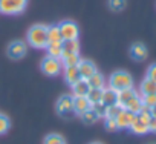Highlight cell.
Instances as JSON below:
<instances>
[{
  "label": "cell",
  "mask_w": 156,
  "mask_h": 144,
  "mask_svg": "<svg viewBox=\"0 0 156 144\" xmlns=\"http://www.w3.org/2000/svg\"><path fill=\"white\" fill-rule=\"evenodd\" d=\"M67 54H80V43H78V40H63L61 57Z\"/></svg>",
  "instance_id": "16"
},
{
  "label": "cell",
  "mask_w": 156,
  "mask_h": 144,
  "mask_svg": "<svg viewBox=\"0 0 156 144\" xmlns=\"http://www.w3.org/2000/svg\"><path fill=\"white\" fill-rule=\"evenodd\" d=\"M147 55H148V51H147V48H145L144 43L136 41V43H133V45L130 46V57H132L133 60L142 61V60L147 58Z\"/></svg>",
  "instance_id": "10"
},
{
  "label": "cell",
  "mask_w": 156,
  "mask_h": 144,
  "mask_svg": "<svg viewBox=\"0 0 156 144\" xmlns=\"http://www.w3.org/2000/svg\"><path fill=\"white\" fill-rule=\"evenodd\" d=\"M43 144H66V141L60 133H49L48 136H44Z\"/></svg>",
  "instance_id": "26"
},
{
  "label": "cell",
  "mask_w": 156,
  "mask_h": 144,
  "mask_svg": "<svg viewBox=\"0 0 156 144\" xmlns=\"http://www.w3.org/2000/svg\"><path fill=\"white\" fill-rule=\"evenodd\" d=\"M116 98H118V91H115L110 86L109 88H103V92H101V103L103 104H106V106L115 104Z\"/></svg>",
  "instance_id": "14"
},
{
  "label": "cell",
  "mask_w": 156,
  "mask_h": 144,
  "mask_svg": "<svg viewBox=\"0 0 156 144\" xmlns=\"http://www.w3.org/2000/svg\"><path fill=\"white\" fill-rule=\"evenodd\" d=\"M78 72H80V77L83 80H87L90 75H94L97 72V66L90 61V60H80V63H78Z\"/></svg>",
  "instance_id": "9"
},
{
  "label": "cell",
  "mask_w": 156,
  "mask_h": 144,
  "mask_svg": "<svg viewBox=\"0 0 156 144\" xmlns=\"http://www.w3.org/2000/svg\"><path fill=\"white\" fill-rule=\"evenodd\" d=\"M9 127H11V120L6 115L0 113V135H5L9 130Z\"/></svg>",
  "instance_id": "29"
},
{
  "label": "cell",
  "mask_w": 156,
  "mask_h": 144,
  "mask_svg": "<svg viewBox=\"0 0 156 144\" xmlns=\"http://www.w3.org/2000/svg\"><path fill=\"white\" fill-rule=\"evenodd\" d=\"M28 43L35 49H44L48 45V26L44 25H34L28 29L26 34Z\"/></svg>",
  "instance_id": "1"
},
{
  "label": "cell",
  "mask_w": 156,
  "mask_h": 144,
  "mask_svg": "<svg viewBox=\"0 0 156 144\" xmlns=\"http://www.w3.org/2000/svg\"><path fill=\"white\" fill-rule=\"evenodd\" d=\"M81 120H83V123L84 124H87V126H90V124H94V123H97L100 118H98V115H97V112L90 107L89 110H86L83 115H81Z\"/></svg>",
  "instance_id": "24"
},
{
  "label": "cell",
  "mask_w": 156,
  "mask_h": 144,
  "mask_svg": "<svg viewBox=\"0 0 156 144\" xmlns=\"http://www.w3.org/2000/svg\"><path fill=\"white\" fill-rule=\"evenodd\" d=\"M150 115H151V117H156V104L150 107Z\"/></svg>",
  "instance_id": "35"
},
{
  "label": "cell",
  "mask_w": 156,
  "mask_h": 144,
  "mask_svg": "<svg viewBox=\"0 0 156 144\" xmlns=\"http://www.w3.org/2000/svg\"><path fill=\"white\" fill-rule=\"evenodd\" d=\"M141 107H142L141 97H139V95H136L135 98H132V100H130V103H129L124 109H127V110H130V112H133V113H138V112L141 110Z\"/></svg>",
  "instance_id": "25"
},
{
  "label": "cell",
  "mask_w": 156,
  "mask_h": 144,
  "mask_svg": "<svg viewBox=\"0 0 156 144\" xmlns=\"http://www.w3.org/2000/svg\"><path fill=\"white\" fill-rule=\"evenodd\" d=\"M136 95H138V92H136L133 88H130V89H124V91H119V92H118L116 103L124 109V107L130 103V100H132V98H135Z\"/></svg>",
  "instance_id": "13"
},
{
  "label": "cell",
  "mask_w": 156,
  "mask_h": 144,
  "mask_svg": "<svg viewBox=\"0 0 156 144\" xmlns=\"http://www.w3.org/2000/svg\"><path fill=\"white\" fill-rule=\"evenodd\" d=\"M116 126L118 129H129L132 126V123L136 120V113L127 110V109H122L118 115H116Z\"/></svg>",
  "instance_id": "8"
},
{
  "label": "cell",
  "mask_w": 156,
  "mask_h": 144,
  "mask_svg": "<svg viewBox=\"0 0 156 144\" xmlns=\"http://www.w3.org/2000/svg\"><path fill=\"white\" fill-rule=\"evenodd\" d=\"M92 106L86 97H73V112L75 115L81 117L86 110H89Z\"/></svg>",
  "instance_id": "11"
},
{
  "label": "cell",
  "mask_w": 156,
  "mask_h": 144,
  "mask_svg": "<svg viewBox=\"0 0 156 144\" xmlns=\"http://www.w3.org/2000/svg\"><path fill=\"white\" fill-rule=\"evenodd\" d=\"M109 86L113 88L118 92L124 91V89H130V88H133V78L126 70H115L113 74L110 75Z\"/></svg>",
  "instance_id": "2"
},
{
  "label": "cell",
  "mask_w": 156,
  "mask_h": 144,
  "mask_svg": "<svg viewBox=\"0 0 156 144\" xmlns=\"http://www.w3.org/2000/svg\"><path fill=\"white\" fill-rule=\"evenodd\" d=\"M26 43L22 41V40H14L8 45L6 48V55L11 58V60H22L25 55H26Z\"/></svg>",
  "instance_id": "7"
},
{
  "label": "cell",
  "mask_w": 156,
  "mask_h": 144,
  "mask_svg": "<svg viewBox=\"0 0 156 144\" xmlns=\"http://www.w3.org/2000/svg\"><path fill=\"white\" fill-rule=\"evenodd\" d=\"M148 132L156 133V117H151L148 121Z\"/></svg>",
  "instance_id": "34"
},
{
  "label": "cell",
  "mask_w": 156,
  "mask_h": 144,
  "mask_svg": "<svg viewBox=\"0 0 156 144\" xmlns=\"http://www.w3.org/2000/svg\"><path fill=\"white\" fill-rule=\"evenodd\" d=\"M101 92H103V89L90 88V91H89V92H87V95H86V98L89 100L90 106H94V104H98V103H101Z\"/></svg>",
  "instance_id": "23"
},
{
  "label": "cell",
  "mask_w": 156,
  "mask_h": 144,
  "mask_svg": "<svg viewBox=\"0 0 156 144\" xmlns=\"http://www.w3.org/2000/svg\"><path fill=\"white\" fill-rule=\"evenodd\" d=\"M141 101H142V104H144V106L151 107V106H154V104H156V94H147V95H142Z\"/></svg>",
  "instance_id": "30"
},
{
  "label": "cell",
  "mask_w": 156,
  "mask_h": 144,
  "mask_svg": "<svg viewBox=\"0 0 156 144\" xmlns=\"http://www.w3.org/2000/svg\"><path fill=\"white\" fill-rule=\"evenodd\" d=\"M55 110L57 113L64 118V120H69L75 115L73 112V97L72 95H61L58 100H57V104H55Z\"/></svg>",
  "instance_id": "3"
},
{
  "label": "cell",
  "mask_w": 156,
  "mask_h": 144,
  "mask_svg": "<svg viewBox=\"0 0 156 144\" xmlns=\"http://www.w3.org/2000/svg\"><path fill=\"white\" fill-rule=\"evenodd\" d=\"M80 72H78V67L76 66H66L64 67V80L66 83H69L70 86L73 83H76L78 80H80Z\"/></svg>",
  "instance_id": "15"
},
{
  "label": "cell",
  "mask_w": 156,
  "mask_h": 144,
  "mask_svg": "<svg viewBox=\"0 0 156 144\" xmlns=\"http://www.w3.org/2000/svg\"><path fill=\"white\" fill-rule=\"evenodd\" d=\"M87 83H89V86L90 88H97V89H103L104 88V77L100 74V72L97 70L94 75H90L89 78H87Z\"/></svg>",
  "instance_id": "20"
},
{
  "label": "cell",
  "mask_w": 156,
  "mask_h": 144,
  "mask_svg": "<svg viewBox=\"0 0 156 144\" xmlns=\"http://www.w3.org/2000/svg\"><path fill=\"white\" fill-rule=\"evenodd\" d=\"M28 0H0V13L6 16H16L25 11Z\"/></svg>",
  "instance_id": "4"
},
{
  "label": "cell",
  "mask_w": 156,
  "mask_h": 144,
  "mask_svg": "<svg viewBox=\"0 0 156 144\" xmlns=\"http://www.w3.org/2000/svg\"><path fill=\"white\" fill-rule=\"evenodd\" d=\"M61 60V64L66 67V66H78V63H80V54H67L64 57L60 58Z\"/></svg>",
  "instance_id": "22"
},
{
  "label": "cell",
  "mask_w": 156,
  "mask_h": 144,
  "mask_svg": "<svg viewBox=\"0 0 156 144\" xmlns=\"http://www.w3.org/2000/svg\"><path fill=\"white\" fill-rule=\"evenodd\" d=\"M55 41H63L61 32L58 29V25L48 26V43H55Z\"/></svg>",
  "instance_id": "18"
},
{
  "label": "cell",
  "mask_w": 156,
  "mask_h": 144,
  "mask_svg": "<svg viewBox=\"0 0 156 144\" xmlns=\"http://www.w3.org/2000/svg\"><path fill=\"white\" fill-rule=\"evenodd\" d=\"M89 91H90V86H89L87 80L80 78L76 83L72 85V94H73L72 97H86Z\"/></svg>",
  "instance_id": "12"
},
{
  "label": "cell",
  "mask_w": 156,
  "mask_h": 144,
  "mask_svg": "<svg viewBox=\"0 0 156 144\" xmlns=\"http://www.w3.org/2000/svg\"><path fill=\"white\" fill-rule=\"evenodd\" d=\"M106 129L109 132H116L118 130V126H116V120L115 118H106Z\"/></svg>",
  "instance_id": "32"
},
{
  "label": "cell",
  "mask_w": 156,
  "mask_h": 144,
  "mask_svg": "<svg viewBox=\"0 0 156 144\" xmlns=\"http://www.w3.org/2000/svg\"><path fill=\"white\" fill-rule=\"evenodd\" d=\"M133 133H136V135H145L147 132H148V126L145 124V123H142V121H139L138 118L132 123V126L129 127Z\"/></svg>",
  "instance_id": "21"
},
{
  "label": "cell",
  "mask_w": 156,
  "mask_h": 144,
  "mask_svg": "<svg viewBox=\"0 0 156 144\" xmlns=\"http://www.w3.org/2000/svg\"><path fill=\"white\" fill-rule=\"evenodd\" d=\"M141 94L142 95H147V94H156V83L153 81V80H150V78H144L142 81H141Z\"/></svg>",
  "instance_id": "19"
},
{
  "label": "cell",
  "mask_w": 156,
  "mask_h": 144,
  "mask_svg": "<svg viewBox=\"0 0 156 144\" xmlns=\"http://www.w3.org/2000/svg\"><path fill=\"white\" fill-rule=\"evenodd\" d=\"M48 55L54 57V58H61V52H63V41H55V43H48L46 48Z\"/></svg>",
  "instance_id": "17"
},
{
  "label": "cell",
  "mask_w": 156,
  "mask_h": 144,
  "mask_svg": "<svg viewBox=\"0 0 156 144\" xmlns=\"http://www.w3.org/2000/svg\"><path fill=\"white\" fill-rule=\"evenodd\" d=\"M106 104H103V103H98V104H94L92 106V109L97 112V115H98V118H103V117H106Z\"/></svg>",
  "instance_id": "31"
},
{
  "label": "cell",
  "mask_w": 156,
  "mask_h": 144,
  "mask_svg": "<svg viewBox=\"0 0 156 144\" xmlns=\"http://www.w3.org/2000/svg\"><path fill=\"white\" fill-rule=\"evenodd\" d=\"M61 60L60 58H54V57H49L46 55L41 63H40V67H41V72L44 75H49V77H55L61 72Z\"/></svg>",
  "instance_id": "5"
},
{
  "label": "cell",
  "mask_w": 156,
  "mask_h": 144,
  "mask_svg": "<svg viewBox=\"0 0 156 144\" xmlns=\"http://www.w3.org/2000/svg\"><path fill=\"white\" fill-rule=\"evenodd\" d=\"M150 144H156V142H150Z\"/></svg>",
  "instance_id": "37"
},
{
  "label": "cell",
  "mask_w": 156,
  "mask_h": 144,
  "mask_svg": "<svg viewBox=\"0 0 156 144\" xmlns=\"http://www.w3.org/2000/svg\"><path fill=\"white\" fill-rule=\"evenodd\" d=\"M121 110H122V107H121L118 103L110 104V106L106 107V117H104V118H116V115H118Z\"/></svg>",
  "instance_id": "28"
},
{
  "label": "cell",
  "mask_w": 156,
  "mask_h": 144,
  "mask_svg": "<svg viewBox=\"0 0 156 144\" xmlns=\"http://www.w3.org/2000/svg\"><path fill=\"white\" fill-rule=\"evenodd\" d=\"M90 144H103V142H98V141H94V142H90Z\"/></svg>",
  "instance_id": "36"
},
{
  "label": "cell",
  "mask_w": 156,
  "mask_h": 144,
  "mask_svg": "<svg viewBox=\"0 0 156 144\" xmlns=\"http://www.w3.org/2000/svg\"><path fill=\"white\" fill-rule=\"evenodd\" d=\"M58 29L61 32L63 40H78L80 37V28L72 20H63L58 25Z\"/></svg>",
  "instance_id": "6"
},
{
  "label": "cell",
  "mask_w": 156,
  "mask_h": 144,
  "mask_svg": "<svg viewBox=\"0 0 156 144\" xmlns=\"http://www.w3.org/2000/svg\"><path fill=\"white\" fill-rule=\"evenodd\" d=\"M107 5H109L110 11H113V13H119V11H122V9L126 8L127 2H126V0H109Z\"/></svg>",
  "instance_id": "27"
},
{
  "label": "cell",
  "mask_w": 156,
  "mask_h": 144,
  "mask_svg": "<svg viewBox=\"0 0 156 144\" xmlns=\"http://www.w3.org/2000/svg\"><path fill=\"white\" fill-rule=\"evenodd\" d=\"M147 78H150V80H153V81L156 83V63L148 67V70H147Z\"/></svg>",
  "instance_id": "33"
}]
</instances>
